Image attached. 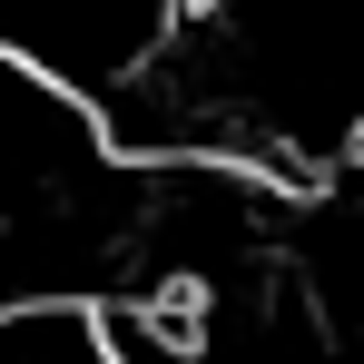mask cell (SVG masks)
<instances>
[{
	"label": "cell",
	"instance_id": "1",
	"mask_svg": "<svg viewBox=\"0 0 364 364\" xmlns=\"http://www.w3.org/2000/svg\"><path fill=\"white\" fill-rule=\"evenodd\" d=\"M99 119L148 168H246L286 197L335 187L364 158V0H187L178 40Z\"/></svg>",
	"mask_w": 364,
	"mask_h": 364
},
{
	"label": "cell",
	"instance_id": "2",
	"mask_svg": "<svg viewBox=\"0 0 364 364\" xmlns=\"http://www.w3.org/2000/svg\"><path fill=\"white\" fill-rule=\"evenodd\" d=\"M0 364H128L99 305H20L0 315Z\"/></svg>",
	"mask_w": 364,
	"mask_h": 364
}]
</instances>
